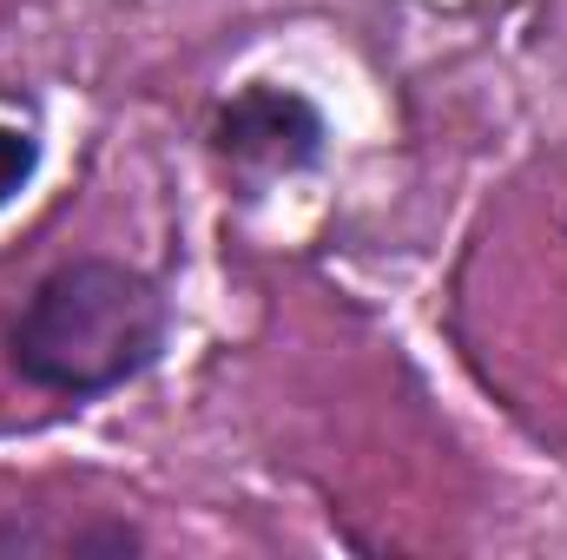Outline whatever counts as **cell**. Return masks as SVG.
<instances>
[{"instance_id": "6da1fadb", "label": "cell", "mask_w": 567, "mask_h": 560, "mask_svg": "<svg viewBox=\"0 0 567 560\" xmlns=\"http://www.w3.org/2000/svg\"><path fill=\"white\" fill-rule=\"evenodd\" d=\"M7 370L66 403H100L165 356L172 297L126 258H66L7 317Z\"/></svg>"}, {"instance_id": "7a4b0ae2", "label": "cell", "mask_w": 567, "mask_h": 560, "mask_svg": "<svg viewBox=\"0 0 567 560\" xmlns=\"http://www.w3.org/2000/svg\"><path fill=\"white\" fill-rule=\"evenodd\" d=\"M330 152V120L310 93L278 86V80H251L238 86L218 120H212V158L225 165V178L245 198H265L278 178L317 172Z\"/></svg>"}, {"instance_id": "3957f363", "label": "cell", "mask_w": 567, "mask_h": 560, "mask_svg": "<svg viewBox=\"0 0 567 560\" xmlns=\"http://www.w3.org/2000/svg\"><path fill=\"white\" fill-rule=\"evenodd\" d=\"M145 541L133 521H33V515H7L0 521V554H145Z\"/></svg>"}, {"instance_id": "277c9868", "label": "cell", "mask_w": 567, "mask_h": 560, "mask_svg": "<svg viewBox=\"0 0 567 560\" xmlns=\"http://www.w3.org/2000/svg\"><path fill=\"white\" fill-rule=\"evenodd\" d=\"M33 172H40V139L27 126H0V211L33 185Z\"/></svg>"}]
</instances>
